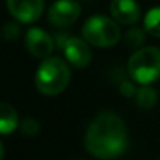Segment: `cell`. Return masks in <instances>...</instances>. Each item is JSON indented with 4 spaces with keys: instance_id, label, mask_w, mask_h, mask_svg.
I'll list each match as a JSON object with an SVG mask.
<instances>
[{
    "instance_id": "obj_1",
    "label": "cell",
    "mask_w": 160,
    "mask_h": 160,
    "mask_svg": "<svg viewBox=\"0 0 160 160\" xmlns=\"http://www.w3.org/2000/svg\"><path fill=\"white\" fill-rule=\"evenodd\" d=\"M127 132L124 121L112 112L98 115L88 126L85 148L96 158H113L124 152Z\"/></svg>"
},
{
    "instance_id": "obj_2",
    "label": "cell",
    "mask_w": 160,
    "mask_h": 160,
    "mask_svg": "<svg viewBox=\"0 0 160 160\" xmlns=\"http://www.w3.org/2000/svg\"><path fill=\"white\" fill-rule=\"evenodd\" d=\"M71 82V69L60 57H47L38 68L35 85L44 96H57Z\"/></svg>"
},
{
    "instance_id": "obj_3",
    "label": "cell",
    "mask_w": 160,
    "mask_h": 160,
    "mask_svg": "<svg viewBox=\"0 0 160 160\" xmlns=\"http://www.w3.org/2000/svg\"><path fill=\"white\" fill-rule=\"evenodd\" d=\"M129 74L133 82L140 85H151L160 78V49L141 47L129 60Z\"/></svg>"
},
{
    "instance_id": "obj_4",
    "label": "cell",
    "mask_w": 160,
    "mask_h": 160,
    "mask_svg": "<svg viewBox=\"0 0 160 160\" xmlns=\"http://www.w3.org/2000/svg\"><path fill=\"white\" fill-rule=\"evenodd\" d=\"M83 39L96 47H112L121 39V30L115 19L107 16H91L82 27Z\"/></svg>"
},
{
    "instance_id": "obj_5",
    "label": "cell",
    "mask_w": 160,
    "mask_h": 160,
    "mask_svg": "<svg viewBox=\"0 0 160 160\" xmlns=\"http://www.w3.org/2000/svg\"><path fill=\"white\" fill-rule=\"evenodd\" d=\"M58 47L63 50L64 58L75 68H85L91 61V50L85 39L58 35Z\"/></svg>"
},
{
    "instance_id": "obj_6",
    "label": "cell",
    "mask_w": 160,
    "mask_h": 160,
    "mask_svg": "<svg viewBox=\"0 0 160 160\" xmlns=\"http://www.w3.org/2000/svg\"><path fill=\"white\" fill-rule=\"evenodd\" d=\"M7 7L18 22L32 24L41 18L44 0H7Z\"/></svg>"
},
{
    "instance_id": "obj_7",
    "label": "cell",
    "mask_w": 160,
    "mask_h": 160,
    "mask_svg": "<svg viewBox=\"0 0 160 160\" xmlns=\"http://www.w3.org/2000/svg\"><path fill=\"white\" fill-rule=\"evenodd\" d=\"M80 5L74 0H57L49 8V22L57 27H66L74 24L80 16Z\"/></svg>"
},
{
    "instance_id": "obj_8",
    "label": "cell",
    "mask_w": 160,
    "mask_h": 160,
    "mask_svg": "<svg viewBox=\"0 0 160 160\" xmlns=\"http://www.w3.org/2000/svg\"><path fill=\"white\" fill-rule=\"evenodd\" d=\"M53 46H55V42H53L52 36L47 32H44L42 28L33 27L25 33V47L33 57L47 58L52 53Z\"/></svg>"
},
{
    "instance_id": "obj_9",
    "label": "cell",
    "mask_w": 160,
    "mask_h": 160,
    "mask_svg": "<svg viewBox=\"0 0 160 160\" xmlns=\"http://www.w3.org/2000/svg\"><path fill=\"white\" fill-rule=\"evenodd\" d=\"M110 13L116 22L130 25L140 19V5L135 0H112Z\"/></svg>"
},
{
    "instance_id": "obj_10",
    "label": "cell",
    "mask_w": 160,
    "mask_h": 160,
    "mask_svg": "<svg viewBox=\"0 0 160 160\" xmlns=\"http://www.w3.org/2000/svg\"><path fill=\"white\" fill-rule=\"evenodd\" d=\"M19 126V116L14 107L7 102H0V133L10 135Z\"/></svg>"
},
{
    "instance_id": "obj_11",
    "label": "cell",
    "mask_w": 160,
    "mask_h": 160,
    "mask_svg": "<svg viewBox=\"0 0 160 160\" xmlns=\"http://www.w3.org/2000/svg\"><path fill=\"white\" fill-rule=\"evenodd\" d=\"M133 98H135L137 105H138L140 108H144V110L152 108V107L155 105V102H157V93H155V90H154L152 87H149V85H143L141 88H138Z\"/></svg>"
},
{
    "instance_id": "obj_12",
    "label": "cell",
    "mask_w": 160,
    "mask_h": 160,
    "mask_svg": "<svg viewBox=\"0 0 160 160\" xmlns=\"http://www.w3.org/2000/svg\"><path fill=\"white\" fill-rule=\"evenodd\" d=\"M144 30L155 36L160 38V7H154L151 8L146 16H144Z\"/></svg>"
},
{
    "instance_id": "obj_13",
    "label": "cell",
    "mask_w": 160,
    "mask_h": 160,
    "mask_svg": "<svg viewBox=\"0 0 160 160\" xmlns=\"http://www.w3.org/2000/svg\"><path fill=\"white\" fill-rule=\"evenodd\" d=\"M126 42L132 49L140 47L144 42V32L141 28H132V30H129L127 35H126Z\"/></svg>"
},
{
    "instance_id": "obj_14",
    "label": "cell",
    "mask_w": 160,
    "mask_h": 160,
    "mask_svg": "<svg viewBox=\"0 0 160 160\" xmlns=\"http://www.w3.org/2000/svg\"><path fill=\"white\" fill-rule=\"evenodd\" d=\"M21 130L25 137H35L39 132V124L33 118H27L21 122Z\"/></svg>"
},
{
    "instance_id": "obj_15",
    "label": "cell",
    "mask_w": 160,
    "mask_h": 160,
    "mask_svg": "<svg viewBox=\"0 0 160 160\" xmlns=\"http://www.w3.org/2000/svg\"><path fill=\"white\" fill-rule=\"evenodd\" d=\"M2 35H3V38L8 39V41L18 39L19 35H21L19 25H18L16 22H7V24L3 25V28H2Z\"/></svg>"
},
{
    "instance_id": "obj_16",
    "label": "cell",
    "mask_w": 160,
    "mask_h": 160,
    "mask_svg": "<svg viewBox=\"0 0 160 160\" xmlns=\"http://www.w3.org/2000/svg\"><path fill=\"white\" fill-rule=\"evenodd\" d=\"M119 91H121V94L124 98H133L135 93H137V88H135V85L132 82H122L119 85Z\"/></svg>"
},
{
    "instance_id": "obj_17",
    "label": "cell",
    "mask_w": 160,
    "mask_h": 160,
    "mask_svg": "<svg viewBox=\"0 0 160 160\" xmlns=\"http://www.w3.org/2000/svg\"><path fill=\"white\" fill-rule=\"evenodd\" d=\"M3 155H5V151H3V146H2V143H0V158H3Z\"/></svg>"
}]
</instances>
